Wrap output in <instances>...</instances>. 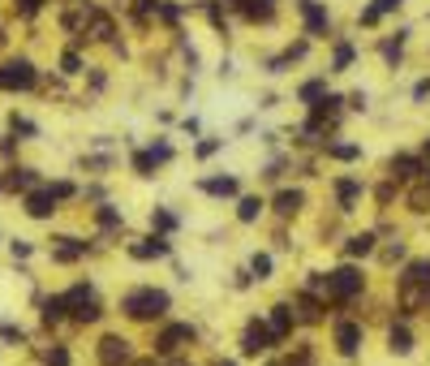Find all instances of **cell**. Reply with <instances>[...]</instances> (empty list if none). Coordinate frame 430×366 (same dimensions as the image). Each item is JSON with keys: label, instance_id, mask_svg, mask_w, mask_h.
I'll return each instance as SVG.
<instances>
[{"label": "cell", "instance_id": "obj_1", "mask_svg": "<svg viewBox=\"0 0 430 366\" xmlns=\"http://www.w3.org/2000/svg\"><path fill=\"white\" fill-rule=\"evenodd\" d=\"M121 310L129 319H159L168 310V293L164 289H134V293H125Z\"/></svg>", "mask_w": 430, "mask_h": 366}, {"label": "cell", "instance_id": "obj_2", "mask_svg": "<svg viewBox=\"0 0 430 366\" xmlns=\"http://www.w3.org/2000/svg\"><path fill=\"white\" fill-rule=\"evenodd\" d=\"M65 310H69L78 324H95V319H99V302H95L91 285H74V289L65 293Z\"/></svg>", "mask_w": 430, "mask_h": 366}, {"label": "cell", "instance_id": "obj_3", "mask_svg": "<svg viewBox=\"0 0 430 366\" xmlns=\"http://www.w3.org/2000/svg\"><path fill=\"white\" fill-rule=\"evenodd\" d=\"M35 86V65L26 57H13L0 65V91H30Z\"/></svg>", "mask_w": 430, "mask_h": 366}, {"label": "cell", "instance_id": "obj_4", "mask_svg": "<svg viewBox=\"0 0 430 366\" xmlns=\"http://www.w3.org/2000/svg\"><path fill=\"white\" fill-rule=\"evenodd\" d=\"M327 293L340 297V302H349L353 293H361V272H357V268H340V272H332V276H327Z\"/></svg>", "mask_w": 430, "mask_h": 366}, {"label": "cell", "instance_id": "obj_5", "mask_svg": "<svg viewBox=\"0 0 430 366\" xmlns=\"http://www.w3.org/2000/svg\"><path fill=\"white\" fill-rule=\"evenodd\" d=\"M134 353H129V341L125 336H103L99 341V362L103 366H125Z\"/></svg>", "mask_w": 430, "mask_h": 366}, {"label": "cell", "instance_id": "obj_6", "mask_svg": "<svg viewBox=\"0 0 430 366\" xmlns=\"http://www.w3.org/2000/svg\"><path fill=\"white\" fill-rule=\"evenodd\" d=\"M190 341H194V328H190V324H173V328L159 332L155 349H159V353H177V349H185Z\"/></svg>", "mask_w": 430, "mask_h": 366}, {"label": "cell", "instance_id": "obj_7", "mask_svg": "<svg viewBox=\"0 0 430 366\" xmlns=\"http://www.w3.org/2000/svg\"><path fill=\"white\" fill-rule=\"evenodd\" d=\"M297 9L306 18V35H327L332 30V22H327V13H322L318 0H297Z\"/></svg>", "mask_w": 430, "mask_h": 366}, {"label": "cell", "instance_id": "obj_8", "mask_svg": "<svg viewBox=\"0 0 430 366\" xmlns=\"http://www.w3.org/2000/svg\"><path fill=\"white\" fill-rule=\"evenodd\" d=\"M272 345H276V336L267 332V324H250L245 336H241V353H262V349H272Z\"/></svg>", "mask_w": 430, "mask_h": 366}, {"label": "cell", "instance_id": "obj_9", "mask_svg": "<svg viewBox=\"0 0 430 366\" xmlns=\"http://www.w3.org/2000/svg\"><path fill=\"white\" fill-rule=\"evenodd\" d=\"M52 212H57V198H52V190H30V194H26V216L47 220Z\"/></svg>", "mask_w": 430, "mask_h": 366}, {"label": "cell", "instance_id": "obj_10", "mask_svg": "<svg viewBox=\"0 0 430 366\" xmlns=\"http://www.w3.org/2000/svg\"><path fill=\"white\" fill-rule=\"evenodd\" d=\"M82 254H86V241H78V237H57V246H52V258H57V263H74Z\"/></svg>", "mask_w": 430, "mask_h": 366}, {"label": "cell", "instance_id": "obj_11", "mask_svg": "<svg viewBox=\"0 0 430 366\" xmlns=\"http://www.w3.org/2000/svg\"><path fill=\"white\" fill-rule=\"evenodd\" d=\"M267 332H272L276 341H284L293 332V310L289 306H272V324H267Z\"/></svg>", "mask_w": 430, "mask_h": 366}, {"label": "cell", "instance_id": "obj_12", "mask_svg": "<svg viewBox=\"0 0 430 366\" xmlns=\"http://www.w3.org/2000/svg\"><path fill=\"white\" fill-rule=\"evenodd\" d=\"M336 345H340V353H357V345H361V328L357 324H336Z\"/></svg>", "mask_w": 430, "mask_h": 366}, {"label": "cell", "instance_id": "obj_13", "mask_svg": "<svg viewBox=\"0 0 430 366\" xmlns=\"http://www.w3.org/2000/svg\"><path fill=\"white\" fill-rule=\"evenodd\" d=\"M233 9H241L250 22H267L272 18V0H233Z\"/></svg>", "mask_w": 430, "mask_h": 366}, {"label": "cell", "instance_id": "obj_14", "mask_svg": "<svg viewBox=\"0 0 430 366\" xmlns=\"http://www.w3.org/2000/svg\"><path fill=\"white\" fill-rule=\"evenodd\" d=\"M129 254H134V258H164V254H168V241H164V237H146V241L129 246Z\"/></svg>", "mask_w": 430, "mask_h": 366}, {"label": "cell", "instance_id": "obj_15", "mask_svg": "<svg viewBox=\"0 0 430 366\" xmlns=\"http://www.w3.org/2000/svg\"><path fill=\"white\" fill-rule=\"evenodd\" d=\"M400 280H405V285H417V289H430V258H417V263H409Z\"/></svg>", "mask_w": 430, "mask_h": 366}, {"label": "cell", "instance_id": "obj_16", "mask_svg": "<svg viewBox=\"0 0 430 366\" xmlns=\"http://www.w3.org/2000/svg\"><path fill=\"white\" fill-rule=\"evenodd\" d=\"M301 202H306L301 190H280V194H276V212H280V216H293V212H301Z\"/></svg>", "mask_w": 430, "mask_h": 366}, {"label": "cell", "instance_id": "obj_17", "mask_svg": "<svg viewBox=\"0 0 430 366\" xmlns=\"http://www.w3.org/2000/svg\"><path fill=\"white\" fill-rule=\"evenodd\" d=\"M86 18H91V35H95V39H112V18H108V13H95V9H91Z\"/></svg>", "mask_w": 430, "mask_h": 366}, {"label": "cell", "instance_id": "obj_18", "mask_svg": "<svg viewBox=\"0 0 430 366\" xmlns=\"http://www.w3.org/2000/svg\"><path fill=\"white\" fill-rule=\"evenodd\" d=\"M65 319V297H52V302H43V324L52 328V324H61Z\"/></svg>", "mask_w": 430, "mask_h": 366}, {"label": "cell", "instance_id": "obj_19", "mask_svg": "<svg viewBox=\"0 0 430 366\" xmlns=\"http://www.w3.org/2000/svg\"><path fill=\"white\" fill-rule=\"evenodd\" d=\"M202 190H207V194H224V198H228V194H237V181H233V177H211V181H202Z\"/></svg>", "mask_w": 430, "mask_h": 366}, {"label": "cell", "instance_id": "obj_20", "mask_svg": "<svg viewBox=\"0 0 430 366\" xmlns=\"http://www.w3.org/2000/svg\"><path fill=\"white\" fill-rule=\"evenodd\" d=\"M417 168H422V164L413 160V155H400V160H392V177H400V181H409Z\"/></svg>", "mask_w": 430, "mask_h": 366}, {"label": "cell", "instance_id": "obj_21", "mask_svg": "<svg viewBox=\"0 0 430 366\" xmlns=\"http://www.w3.org/2000/svg\"><path fill=\"white\" fill-rule=\"evenodd\" d=\"M35 181H39V177H35V168H13L5 185H18V190H35Z\"/></svg>", "mask_w": 430, "mask_h": 366}, {"label": "cell", "instance_id": "obj_22", "mask_svg": "<svg viewBox=\"0 0 430 366\" xmlns=\"http://www.w3.org/2000/svg\"><path fill=\"white\" fill-rule=\"evenodd\" d=\"M388 345H392V353H409V349H413V336H409V328H392Z\"/></svg>", "mask_w": 430, "mask_h": 366}, {"label": "cell", "instance_id": "obj_23", "mask_svg": "<svg viewBox=\"0 0 430 366\" xmlns=\"http://www.w3.org/2000/svg\"><path fill=\"white\" fill-rule=\"evenodd\" d=\"M258 212H262V202H258V198H241L237 220H245V224H250V220H258Z\"/></svg>", "mask_w": 430, "mask_h": 366}, {"label": "cell", "instance_id": "obj_24", "mask_svg": "<svg viewBox=\"0 0 430 366\" xmlns=\"http://www.w3.org/2000/svg\"><path fill=\"white\" fill-rule=\"evenodd\" d=\"M297 306H301V319H310V324H314V319H322V310H318V302H314L310 293H301V297H297Z\"/></svg>", "mask_w": 430, "mask_h": 366}, {"label": "cell", "instance_id": "obj_25", "mask_svg": "<svg viewBox=\"0 0 430 366\" xmlns=\"http://www.w3.org/2000/svg\"><path fill=\"white\" fill-rule=\"evenodd\" d=\"M370 250H374V237H370V233L349 237V254H370Z\"/></svg>", "mask_w": 430, "mask_h": 366}, {"label": "cell", "instance_id": "obj_26", "mask_svg": "<svg viewBox=\"0 0 430 366\" xmlns=\"http://www.w3.org/2000/svg\"><path fill=\"white\" fill-rule=\"evenodd\" d=\"M322 95H327V86H322V82H306V86H301V99H306V103H318Z\"/></svg>", "mask_w": 430, "mask_h": 366}, {"label": "cell", "instance_id": "obj_27", "mask_svg": "<svg viewBox=\"0 0 430 366\" xmlns=\"http://www.w3.org/2000/svg\"><path fill=\"white\" fill-rule=\"evenodd\" d=\"M250 268H254L258 280H267V276H272V258H267V254H254V263H250Z\"/></svg>", "mask_w": 430, "mask_h": 366}, {"label": "cell", "instance_id": "obj_28", "mask_svg": "<svg viewBox=\"0 0 430 366\" xmlns=\"http://www.w3.org/2000/svg\"><path fill=\"white\" fill-rule=\"evenodd\" d=\"M336 190H340V202H344V212H349V207H353V198H357V181H340Z\"/></svg>", "mask_w": 430, "mask_h": 366}, {"label": "cell", "instance_id": "obj_29", "mask_svg": "<svg viewBox=\"0 0 430 366\" xmlns=\"http://www.w3.org/2000/svg\"><path fill=\"white\" fill-rule=\"evenodd\" d=\"M39 5H43V0H13V9H18L22 18H35V13H39Z\"/></svg>", "mask_w": 430, "mask_h": 366}, {"label": "cell", "instance_id": "obj_30", "mask_svg": "<svg viewBox=\"0 0 430 366\" xmlns=\"http://www.w3.org/2000/svg\"><path fill=\"white\" fill-rule=\"evenodd\" d=\"M332 155H336V160H357L361 151H357V147H349V142H336V147H332Z\"/></svg>", "mask_w": 430, "mask_h": 366}, {"label": "cell", "instance_id": "obj_31", "mask_svg": "<svg viewBox=\"0 0 430 366\" xmlns=\"http://www.w3.org/2000/svg\"><path fill=\"white\" fill-rule=\"evenodd\" d=\"M349 65H353V47L340 43V47H336V69H349Z\"/></svg>", "mask_w": 430, "mask_h": 366}, {"label": "cell", "instance_id": "obj_32", "mask_svg": "<svg viewBox=\"0 0 430 366\" xmlns=\"http://www.w3.org/2000/svg\"><path fill=\"white\" fill-rule=\"evenodd\" d=\"M134 168H138L142 177H146V173L155 168V160H151V151H138V155H134Z\"/></svg>", "mask_w": 430, "mask_h": 366}, {"label": "cell", "instance_id": "obj_33", "mask_svg": "<svg viewBox=\"0 0 430 366\" xmlns=\"http://www.w3.org/2000/svg\"><path fill=\"white\" fill-rule=\"evenodd\" d=\"M61 69H65V74H82V61H78V52H65V57H61Z\"/></svg>", "mask_w": 430, "mask_h": 366}, {"label": "cell", "instance_id": "obj_34", "mask_svg": "<svg viewBox=\"0 0 430 366\" xmlns=\"http://www.w3.org/2000/svg\"><path fill=\"white\" fill-rule=\"evenodd\" d=\"M99 224H103V229H117V224H121V216L112 212V207H99Z\"/></svg>", "mask_w": 430, "mask_h": 366}, {"label": "cell", "instance_id": "obj_35", "mask_svg": "<svg viewBox=\"0 0 430 366\" xmlns=\"http://www.w3.org/2000/svg\"><path fill=\"white\" fill-rule=\"evenodd\" d=\"M400 43H405V35H396V39H388V43H383V57H388V61H396V57H400Z\"/></svg>", "mask_w": 430, "mask_h": 366}, {"label": "cell", "instance_id": "obj_36", "mask_svg": "<svg viewBox=\"0 0 430 366\" xmlns=\"http://www.w3.org/2000/svg\"><path fill=\"white\" fill-rule=\"evenodd\" d=\"M151 224H155V229H177V220H173L168 212H155V216H151Z\"/></svg>", "mask_w": 430, "mask_h": 366}, {"label": "cell", "instance_id": "obj_37", "mask_svg": "<svg viewBox=\"0 0 430 366\" xmlns=\"http://www.w3.org/2000/svg\"><path fill=\"white\" fill-rule=\"evenodd\" d=\"M370 9H374V13H379V18H383V13H392V9H400V0H374V5H370Z\"/></svg>", "mask_w": 430, "mask_h": 366}, {"label": "cell", "instance_id": "obj_38", "mask_svg": "<svg viewBox=\"0 0 430 366\" xmlns=\"http://www.w3.org/2000/svg\"><path fill=\"white\" fill-rule=\"evenodd\" d=\"M151 9H159V0H134V13H138V18H146Z\"/></svg>", "mask_w": 430, "mask_h": 366}, {"label": "cell", "instance_id": "obj_39", "mask_svg": "<svg viewBox=\"0 0 430 366\" xmlns=\"http://www.w3.org/2000/svg\"><path fill=\"white\" fill-rule=\"evenodd\" d=\"M47 366H69V353H65V349H52V353H47Z\"/></svg>", "mask_w": 430, "mask_h": 366}, {"label": "cell", "instance_id": "obj_40", "mask_svg": "<svg viewBox=\"0 0 430 366\" xmlns=\"http://www.w3.org/2000/svg\"><path fill=\"white\" fill-rule=\"evenodd\" d=\"M413 95H417V99H426V95H430V82H417V86H413Z\"/></svg>", "mask_w": 430, "mask_h": 366}, {"label": "cell", "instance_id": "obj_41", "mask_svg": "<svg viewBox=\"0 0 430 366\" xmlns=\"http://www.w3.org/2000/svg\"><path fill=\"white\" fill-rule=\"evenodd\" d=\"M138 366H155V362H138Z\"/></svg>", "mask_w": 430, "mask_h": 366}, {"label": "cell", "instance_id": "obj_42", "mask_svg": "<svg viewBox=\"0 0 430 366\" xmlns=\"http://www.w3.org/2000/svg\"><path fill=\"white\" fill-rule=\"evenodd\" d=\"M426 155H430V142H426Z\"/></svg>", "mask_w": 430, "mask_h": 366}, {"label": "cell", "instance_id": "obj_43", "mask_svg": "<svg viewBox=\"0 0 430 366\" xmlns=\"http://www.w3.org/2000/svg\"><path fill=\"white\" fill-rule=\"evenodd\" d=\"M220 366H233V362H220Z\"/></svg>", "mask_w": 430, "mask_h": 366}]
</instances>
